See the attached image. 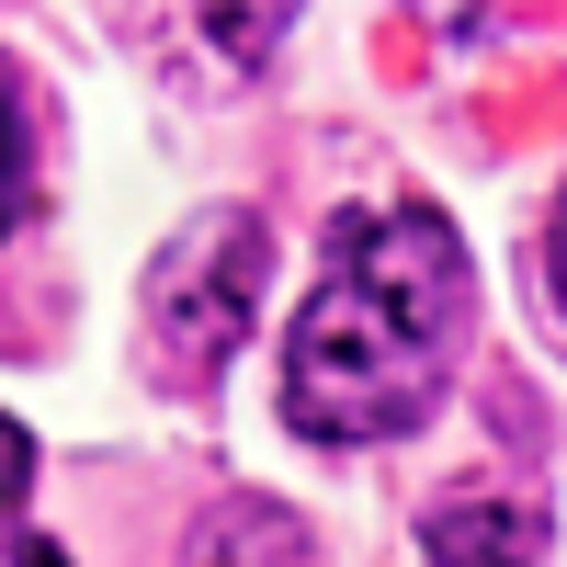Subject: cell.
<instances>
[{
    "label": "cell",
    "mask_w": 567,
    "mask_h": 567,
    "mask_svg": "<svg viewBox=\"0 0 567 567\" xmlns=\"http://www.w3.org/2000/svg\"><path fill=\"white\" fill-rule=\"evenodd\" d=\"M465 352V239L443 205L341 216V250L284 329V420L307 443H398L443 409Z\"/></svg>",
    "instance_id": "6da1fadb"
},
{
    "label": "cell",
    "mask_w": 567,
    "mask_h": 567,
    "mask_svg": "<svg viewBox=\"0 0 567 567\" xmlns=\"http://www.w3.org/2000/svg\"><path fill=\"white\" fill-rule=\"evenodd\" d=\"M261 261H272V227L250 205L182 216V239L148 261V363L182 374V386H216L261 318Z\"/></svg>",
    "instance_id": "7a4b0ae2"
},
{
    "label": "cell",
    "mask_w": 567,
    "mask_h": 567,
    "mask_svg": "<svg viewBox=\"0 0 567 567\" xmlns=\"http://www.w3.org/2000/svg\"><path fill=\"white\" fill-rule=\"evenodd\" d=\"M420 556L432 567H534L545 511L511 488H443V499H420Z\"/></svg>",
    "instance_id": "3957f363"
},
{
    "label": "cell",
    "mask_w": 567,
    "mask_h": 567,
    "mask_svg": "<svg viewBox=\"0 0 567 567\" xmlns=\"http://www.w3.org/2000/svg\"><path fill=\"white\" fill-rule=\"evenodd\" d=\"M182 567H318V534L284 499H216L182 545Z\"/></svg>",
    "instance_id": "277c9868"
},
{
    "label": "cell",
    "mask_w": 567,
    "mask_h": 567,
    "mask_svg": "<svg viewBox=\"0 0 567 567\" xmlns=\"http://www.w3.org/2000/svg\"><path fill=\"white\" fill-rule=\"evenodd\" d=\"M296 12H307V0H194V34L216 45V69H227V80H261V69H272V45L296 34Z\"/></svg>",
    "instance_id": "5b68a950"
},
{
    "label": "cell",
    "mask_w": 567,
    "mask_h": 567,
    "mask_svg": "<svg viewBox=\"0 0 567 567\" xmlns=\"http://www.w3.org/2000/svg\"><path fill=\"white\" fill-rule=\"evenodd\" d=\"M23 205H34V114H23V69L0 58V239L23 227Z\"/></svg>",
    "instance_id": "8992f818"
},
{
    "label": "cell",
    "mask_w": 567,
    "mask_h": 567,
    "mask_svg": "<svg viewBox=\"0 0 567 567\" xmlns=\"http://www.w3.org/2000/svg\"><path fill=\"white\" fill-rule=\"evenodd\" d=\"M23 499H34V432H23L12 409H0V523H12Z\"/></svg>",
    "instance_id": "52a82bcc"
},
{
    "label": "cell",
    "mask_w": 567,
    "mask_h": 567,
    "mask_svg": "<svg viewBox=\"0 0 567 567\" xmlns=\"http://www.w3.org/2000/svg\"><path fill=\"white\" fill-rule=\"evenodd\" d=\"M534 272H545V296H556V318H567V194H556V216H545V261H534Z\"/></svg>",
    "instance_id": "ba28073f"
}]
</instances>
